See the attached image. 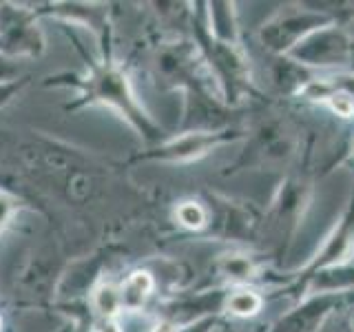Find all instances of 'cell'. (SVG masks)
Returning a JSON list of instances; mask_svg holds the SVG:
<instances>
[{"mask_svg":"<svg viewBox=\"0 0 354 332\" xmlns=\"http://www.w3.org/2000/svg\"><path fill=\"white\" fill-rule=\"evenodd\" d=\"M77 86H80V91H82L80 95L82 104L109 107L111 111H115L122 120H127L147 142L160 138L162 129L155 124L151 116L142 109L136 93H133L127 73L122 71L118 64L106 62V60L93 64L91 69H88V73L77 82Z\"/></svg>","mask_w":354,"mask_h":332,"instance_id":"1","label":"cell"},{"mask_svg":"<svg viewBox=\"0 0 354 332\" xmlns=\"http://www.w3.org/2000/svg\"><path fill=\"white\" fill-rule=\"evenodd\" d=\"M47 40L36 9L16 3H0V53L11 60L40 58Z\"/></svg>","mask_w":354,"mask_h":332,"instance_id":"2","label":"cell"},{"mask_svg":"<svg viewBox=\"0 0 354 332\" xmlns=\"http://www.w3.org/2000/svg\"><path fill=\"white\" fill-rule=\"evenodd\" d=\"M288 53L306 64H348V60H352V42L346 38V33L321 27L319 31L308 33L304 40H299Z\"/></svg>","mask_w":354,"mask_h":332,"instance_id":"3","label":"cell"},{"mask_svg":"<svg viewBox=\"0 0 354 332\" xmlns=\"http://www.w3.org/2000/svg\"><path fill=\"white\" fill-rule=\"evenodd\" d=\"M321 22H326V20L317 14H310V11L279 16L277 20H272L268 27H263L261 38H263V42H268V47H272V49L290 51V38H288V33L295 31V38L299 42V40H304L308 33L317 31V27L321 25Z\"/></svg>","mask_w":354,"mask_h":332,"instance_id":"4","label":"cell"},{"mask_svg":"<svg viewBox=\"0 0 354 332\" xmlns=\"http://www.w3.org/2000/svg\"><path fill=\"white\" fill-rule=\"evenodd\" d=\"M217 136L215 133H184V136L160 144L158 149L147 153L144 158L153 160H171V162H188L195 158H202L215 147Z\"/></svg>","mask_w":354,"mask_h":332,"instance_id":"5","label":"cell"},{"mask_svg":"<svg viewBox=\"0 0 354 332\" xmlns=\"http://www.w3.org/2000/svg\"><path fill=\"white\" fill-rule=\"evenodd\" d=\"M155 282L153 275L147 270H136L127 277V282L120 288V299H122V310H140L144 302L153 293Z\"/></svg>","mask_w":354,"mask_h":332,"instance_id":"6","label":"cell"},{"mask_svg":"<svg viewBox=\"0 0 354 332\" xmlns=\"http://www.w3.org/2000/svg\"><path fill=\"white\" fill-rule=\"evenodd\" d=\"M49 16H58L64 20H71L75 25H86L91 29H100L104 20V11L95 9L93 5H77V3H62V5H51V11H44Z\"/></svg>","mask_w":354,"mask_h":332,"instance_id":"7","label":"cell"},{"mask_svg":"<svg viewBox=\"0 0 354 332\" xmlns=\"http://www.w3.org/2000/svg\"><path fill=\"white\" fill-rule=\"evenodd\" d=\"M235 5L230 3H215L210 5V29L215 38L224 44L235 42L237 38V25H235Z\"/></svg>","mask_w":354,"mask_h":332,"instance_id":"8","label":"cell"},{"mask_svg":"<svg viewBox=\"0 0 354 332\" xmlns=\"http://www.w3.org/2000/svg\"><path fill=\"white\" fill-rule=\"evenodd\" d=\"M93 308L100 319H115L122 310L120 288L113 284H100L93 290Z\"/></svg>","mask_w":354,"mask_h":332,"instance_id":"9","label":"cell"},{"mask_svg":"<svg viewBox=\"0 0 354 332\" xmlns=\"http://www.w3.org/2000/svg\"><path fill=\"white\" fill-rule=\"evenodd\" d=\"M226 308L235 317H252L261 310V297L254 290H235L228 297Z\"/></svg>","mask_w":354,"mask_h":332,"instance_id":"10","label":"cell"},{"mask_svg":"<svg viewBox=\"0 0 354 332\" xmlns=\"http://www.w3.org/2000/svg\"><path fill=\"white\" fill-rule=\"evenodd\" d=\"M175 219L180 221L184 228L199 230V228L206 226L208 213H206V208L199 204V202H191V199H188V202L177 204V208H175Z\"/></svg>","mask_w":354,"mask_h":332,"instance_id":"11","label":"cell"},{"mask_svg":"<svg viewBox=\"0 0 354 332\" xmlns=\"http://www.w3.org/2000/svg\"><path fill=\"white\" fill-rule=\"evenodd\" d=\"M221 273L232 277V279H248L252 275V266L246 257H237V255H232V257H226L221 261Z\"/></svg>","mask_w":354,"mask_h":332,"instance_id":"12","label":"cell"},{"mask_svg":"<svg viewBox=\"0 0 354 332\" xmlns=\"http://www.w3.org/2000/svg\"><path fill=\"white\" fill-rule=\"evenodd\" d=\"M328 104L341 118H352L354 116V100L346 91H332L328 95Z\"/></svg>","mask_w":354,"mask_h":332,"instance_id":"13","label":"cell"},{"mask_svg":"<svg viewBox=\"0 0 354 332\" xmlns=\"http://www.w3.org/2000/svg\"><path fill=\"white\" fill-rule=\"evenodd\" d=\"M22 69H20V62L18 60H11L7 55L0 53V84H9V82H16L20 80Z\"/></svg>","mask_w":354,"mask_h":332,"instance_id":"14","label":"cell"},{"mask_svg":"<svg viewBox=\"0 0 354 332\" xmlns=\"http://www.w3.org/2000/svg\"><path fill=\"white\" fill-rule=\"evenodd\" d=\"M25 84H27V77H20V80L9 82V84H0V107L9 104L11 100H14L22 91V86H25Z\"/></svg>","mask_w":354,"mask_h":332,"instance_id":"15","label":"cell"},{"mask_svg":"<svg viewBox=\"0 0 354 332\" xmlns=\"http://www.w3.org/2000/svg\"><path fill=\"white\" fill-rule=\"evenodd\" d=\"M16 199H11L7 193H0V228L7 224V219L11 217V213L16 210Z\"/></svg>","mask_w":354,"mask_h":332,"instance_id":"16","label":"cell"},{"mask_svg":"<svg viewBox=\"0 0 354 332\" xmlns=\"http://www.w3.org/2000/svg\"><path fill=\"white\" fill-rule=\"evenodd\" d=\"M95 332H122V328L115 319H100L95 326Z\"/></svg>","mask_w":354,"mask_h":332,"instance_id":"17","label":"cell"},{"mask_svg":"<svg viewBox=\"0 0 354 332\" xmlns=\"http://www.w3.org/2000/svg\"><path fill=\"white\" fill-rule=\"evenodd\" d=\"M0 328H3V321H0Z\"/></svg>","mask_w":354,"mask_h":332,"instance_id":"18","label":"cell"}]
</instances>
